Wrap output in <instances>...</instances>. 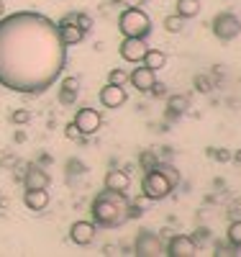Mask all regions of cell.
I'll list each match as a JSON object with an SVG mask.
<instances>
[{
  "mask_svg": "<svg viewBox=\"0 0 241 257\" xmlns=\"http://www.w3.org/2000/svg\"><path fill=\"white\" fill-rule=\"evenodd\" d=\"M24 203H26V208L29 211H44L49 206V193H47V188H31V190H26L24 193Z\"/></svg>",
  "mask_w": 241,
  "mask_h": 257,
  "instance_id": "4fadbf2b",
  "label": "cell"
},
{
  "mask_svg": "<svg viewBox=\"0 0 241 257\" xmlns=\"http://www.w3.org/2000/svg\"><path fill=\"white\" fill-rule=\"evenodd\" d=\"M141 64H146V67L154 70V72H157V70H164V67H167V54H164L162 49H146Z\"/></svg>",
  "mask_w": 241,
  "mask_h": 257,
  "instance_id": "e0dca14e",
  "label": "cell"
},
{
  "mask_svg": "<svg viewBox=\"0 0 241 257\" xmlns=\"http://www.w3.org/2000/svg\"><path fill=\"white\" fill-rule=\"evenodd\" d=\"M208 155L213 160H218V162H231V157H233L228 149H215V147H208Z\"/></svg>",
  "mask_w": 241,
  "mask_h": 257,
  "instance_id": "4316f807",
  "label": "cell"
},
{
  "mask_svg": "<svg viewBox=\"0 0 241 257\" xmlns=\"http://www.w3.org/2000/svg\"><path fill=\"white\" fill-rule=\"evenodd\" d=\"M141 190H144V196H146L149 201H164L167 196H172L174 183L162 173L159 167H154V170H149V173L144 175V180H141Z\"/></svg>",
  "mask_w": 241,
  "mask_h": 257,
  "instance_id": "277c9868",
  "label": "cell"
},
{
  "mask_svg": "<svg viewBox=\"0 0 241 257\" xmlns=\"http://www.w3.org/2000/svg\"><path fill=\"white\" fill-rule=\"evenodd\" d=\"M75 18H77V13H67V16H62L57 24H75Z\"/></svg>",
  "mask_w": 241,
  "mask_h": 257,
  "instance_id": "1f68e13d",
  "label": "cell"
},
{
  "mask_svg": "<svg viewBox=\"0 0 241 257\" xmlns=\"http://www.w3.org/2000/svg\"><path fill=\"white\" fill-rule=\"evenodd\" d=\"M128 82L134 85L139 93H149L151 85L157 82V77H154V70H149L146 64H141V67H134V72L128 75Z\"/></svg>",
  "mask_w": 241,
  "mask_h": 257,
  "instance_id": "7c38bea8",
  "label": "cell"
},
{
  "mask_svg": "<svg viewBox=\"0 0 241 257\" xmlns=\"http://www.w3.org/2000/svg\"><path fill=\"white\" fill-rule=\"evenodd\" d=\"M100 103H103V108H111V111H116V108H121V105H126V100H128V93H126V88L123 85H113V82H108L105 88H100Z\"/></svg>",
  "mask_w": 241,
  "mask_h": 257,
  "instance_id": "ba28073f",
  "label": "cell"
},
{
  "mask_svg": "<svg viewBox=\"0 0 241 257\" xmlns=\"http://www.w3.org/2000/svg\"><path fill=\"white\" fill-rule=\"evenodd\" d=\"M67 47L49 16L18 11L0 18V88L39 95L62 77Z\"/></svg>",
  "mask_w": 241,
  "mask_h": 257,
  "instance_id": "6da1fadb",
  "label": "cell"
},
{
  "mask_svg": "<svg viewBox=\"0 0 241 257\" xmlns=\"http://www.w3.org/2000/svg\"><path fill=\"white\" fill-rule=\"evenodd\" d=\"M118 31L123 36H139L146 39L151 34V18L141 8H126L118 16Z\"/></svg>",
  "mask_w": 241,
  "mask_h": 257,
  "instance_id": "3957f363",
  "label": "cell"
},
{
  "mask_svg": "<svg viewBox=\"0 0 241 257\" xmlns=\"http://www.w3.org/2000/svg\"><path fill=\"white\" fill-rule=\"evenodd\" d=\"M195 237H200V239H205V237H208V229H198V234H195Z\"/></svg>",
  "mask_w": 241,
  "mask_h": 257,
  "instance_id": "e575fe53",
  "label": "cell"
},
{
  "mask_svg": "<svg viewBox=\"0 0 241 257\" xmlns=\"http://www.w3.org/2000/svg\"><path fill=\"white\" fill-rule=\"evenodd\" d=\"M144 216V208L139 203H128V219H141Z\"/></svg>",
  "mask_w": 241,
  "mask_h": 257,
  "instance_id": "f546056e",
  "label": "cell"
},
{
  "mask_svg": "<svg viewBox=\"0 0 241 257\" xmlns=\"http://www.w3.org/2000/svg\"><path fill=\"white\" fill-rule=\"evenodd\" d=\"M192 85H195V90L203 93V95H208V93L213 90V80H210L208 75H195V77H192Z\"/></svg>",
  "mask_w": 241,
  "mask_h": 257,
  "instance_id": "7402d4cb",
  "label": "cell"
},
{
  "mask_svg": "<svg viewBox=\"0 0 241 257\" xmlns=\"http://www.w3.org/2000/svg\"><path fill=\"white\" fill-rule=\"evenodd\" d=\"M75 24H77V26H80V29H82L85 34H87V31L93 29V18L87 16V13H77V18H75Z\"/></svg>",
  "mask_w": 241,
  "mask_h": 257,
  "instance_id": "83f0119b",
  "label": "cell"
},
{
  "mask_svg": "<svg viewBox=\"0 0 241 257\" xmlns=\"http://www.w3.org/2000/svg\"><path fill=\"white\" fill-rule=\"evenodd\" d=\"M146 49H149V47H146V41H144V39H139V36H123L121 47H118V54H121L123 62L139 64V62L144 59Z\"/></svg>",
  "mask_w": 241,
  "mask_h": 257,
  "instance_id": "52a82bcc",
  "label": "cell"
},
{
  "mask_svg": "<svg viewBox=\"0 0 241 257\" xmlns=\"http://www.w3.org/2000/svg\"><path fill=\"white\" fill-rule=\"evenodd\" d=\"M167 254H169V257H192V254H198V244H195L192 237L177 234V237H172V239H169V244H167Z\"/></svg>",
  "mask_w": 241,
  "mask_h": 257,
  "instance_id": "30bf717a",
  "label": "cell"
},
{
  "mask_svg": "<svg viewBox=\"0 0 241 257\" xmlns=\"http://www.w3.org/2000/svg\"><path fill=\"white\" fill-rule=\"evenodd\" d=\"M162 26H164V31H169V34H180V31L185 29V18H180L177 13L167 16V18L162 21Z\"/></svg>",
  "mask_w": 241,
  "mask_h": 257,
  "instance_id": "ffe728a7",
  "label": "cell"
},
{
  "mask_svg": "<svg viewBox=\"0 0 241 257\" xmlns=\"http://www.w3.org/2000/svg\"><path fill=\"white\" fill-rule=\"evenodd\" d=\"M80 90H72V88H59V103L62 105H75Z\"/></svg>",
  "mask_w": 241,
  "mask_h": 257,
  "instance_id": "d4e9b609",
  "label": "cell"
},
{
  "mask_svg": "<svg viewBox=\"0 0 241 257\" xmlns=\"http://www.w3.org/2000/svg\"><path fill=\"white\" fill-rule=\"evenodd\" d=\"M29 121H31V111L29 108H16L11 113V123H16V126H26Z\"/></svg>",
  "mask_w": 241,
  "mask_h": 257,
  "instance_id": "cb8c5ba5",
  "label": "cell"
},
{
  "mask_svg": "<svg viewBox=\"0 0 241 257\" xmlns=\"http://www.w3.org/2000/svg\"><path fill=\"white\" fill-rule=\"evenodd\" d=\"M116 252H118V249H116L113 244H105V247H103V254H116Z\"/></svg>",
  "mask_w": 241,
  "mask_h": 257,
  "instance_id": "836d02e7",
  "label": "cell"
},
{
  "mask_svg": "<svg viewBox=\"0 0 241 257\" xmlns=\"http://www.w3.org/2000/svg\"><path fill=\"white\" fill-rule=\"evenodd\" d=\"M24 185H26V190H31V188H49L47 170L39 167V165H31L26 170V175H24Z\"/></svg>",
  "mask_w": 241,
  "mask_h": 257,
  "instance_id": "5bb4252c",
  "label": "cell"
},
{
  "mask_svg": "<svg viewBox=\"0 0 241 257\" xmlns=\"http://www.w3.org/2000/svg\"><path fill=\"white\" fill-rule=\"evenodd\" d=\"M70 239H72L77 247L93 244V239H95V224H93V221H75V224L70 226Z\"/></svg>",
  "mask_w": 241,
  "mask_h": 257,
  "instance_id": "8fae6325",
  "label": "cell"
},
{
  "mask_svg": "<svg viewBox=\"0 0 241 257\" xmlns=\"http://www.w3.org/2000/svg\"><path fill=\"white\" fill-rule=\"evenodd\" d=\"M213 34L221 41H233L241 34V21L233 13H218L213 18Z\"/></svg>",
  "mask_w": 241,
  "mask_h": 257,
  "instance_id": "5b68a950",
  "label": "cell"
},
{
  "mask_svg": "<svg viewBox=\"0 0 241 257\" xmlns=\"http://www.w3.org/2000/svg\"><path fill=\"white\" fill-rule=\"evenodd\" d=\"M149 93L154 95V98H164V95H167V85H164V82H154Z\"/></svg>",
  "mask_w": 241,
  "mask_h": 257,
  "instance_id": "f1b7e54d",
  "label": "cell"
},
{
  "mask_svg": "<svg viewBox=\"0 0 241 257\" xmlns=\"http://www.w3.org/2000/svg\"><path fill=\"white\" fill-rule=\"evenodd\" d=\"M134 252L139 257H157V254H162V242H159L157 234H151V231L144 229L136 237V242H134Z\"/></svg>",
  "mask_w": 241,
  "mask_h": 257,
  "instance_id": "9c48e42d",
  "label": "cell"
},
{
  "mask_svg": "<svg viewBox=\"0 0 241 257\" xmlns=\"http://www.w3.org/2000/svg\"><path fill=\"white\" fill-rule=\"evenodd\" d=\"M75 126H77V132L82 137H93L100 132V126H103V116L95 111V108H80L75 113Z\"/></svg>",
  "mask_w": 241,
  "mask_h": 257,
  "instance_id": "8992f818",
  "label": "cell"
},
{
  "mask_svg": "<svg viewBox=\"0 0 241 257\" xmlns=\"http://www.w3.org/2000/svg\"><path fill=\"white\" fill-rule=\"evenodd\" d=\"M90 213L98 226H121L123 221H128V201H126V193L118 190H100L98 196L93 198Z\"/></svg>",
  "mask_w": 241,
  "mask_h": 257,
  "instance_id": "7a4b0ae2",
  "label": "cell"
},
{
  "mask_svg": "<svg viewBox=\"0 0 241 257\" xmlns=\"http://www.w3.org/2000/svg\"><path fill=\"white\" fill-rule=\"evenodd\" d=\"M121 3H126L128 8H139V6H144L146 0H121Z\"/></svg>",
  "mask_w": 241,
  "mask_h": 257,
  "instance_id": "d6a6232c",
  "label": "cell"
},
{
  "mask_svg": "<svg viewBox=\"0 0 241 257\" xmlns=\"http://www.w3.org/2000/svg\"><path fill=\"white\" fill-rule=\"evenodd\" d=\"M3 16H6V3L0 0V18H3Z\"/></svg>",
  "mask_w": 241,
  "mask_h": 257,
  "instance_id": "d590c367",
  "label": "cell"
},
{
  "mask_svg": "<svg viewBox=\"0 0 241 257\" xmlns=\"http://www.w3.org/2000/svg\"><path fill=\"white\" fill-rule=\"evenodd\" d=\"M59 26V36H62V41H64V47H75V44H80V41L85 39V31L77 26V24H57Z\"/></svg>",
  "mask_w": 241,
  "mask_h": 257,
  "instance_id": "2e32d148",
  "label": "cell"
},
{
  "mask_svg": "<svg viewBox=\"0 0 241 257\" xmlns=\"http://www.w3.org/2000/svg\"><path fill=\"white\" fill-rule=\"evenodd\" d=\"M200 0H177V3H174V11H177V16L180 18H195V16H198L200 13Z\"/></svg>",
  "mask_w": 241,
  "mask_h": 257,
  "instance_id": "ac0fdd59",
  "label": "cell"
},
{
  "mask_svg": "<svg viewBox=\"0 0 241 257\" xmlns=\"http://www.w3.org/2000/svg\"><path fill=\"white\" fill-rule=\"evenodd\" d=\"M228 242H231V247L241 249V221H231L228 224Z\"/></svg>",
  "mask_w": 241,
  "mask_h": 257,
  "instance_id": "603a6c76",
  "label": "cell"
},
{
  "mask_svg": "<svg viewBox=\"0 0 241 257\" xmlns=\"http://www.w3.org/2000/svg\"><path fill=\"white\" fill-rule=\"evenodd\" d=\"M131 185V178L126 170H108L105 173V188L108 190H118V193H126Z\"/></svg>",
  "mask_w": 241,
  "mask_h": 257,
  "instance_id": "9a60e30c",
  "label": "cell"
},
{
  "mask_svg": "<svg viewBox=\"0 0 241 257\" xmlns=\"http://www.w3.org/2000/svg\"><path fill=\"white\" fill-rule=\"evenodd\" d=\"M64 134H67V139H85L80 132H77V126H75V121L72 123H67V132H64Z\"/></svg>",
  "mask_w": 241,
  "mask_h": 257,
  "instance_id": "4dcf8cb0",
  "label": "cell"
},
{
  "mask_svg": "<svg viewBox=\"0 0 241 257\" xmlns=\"http://www.w3.org/2000/svg\"><path fill=\"white\" fill-rule=\"evenodd\" d=\"M231 160H236V162H241V149H238V152H236V155H233Z\"/></svg>",
  "mask_w": 241,
  "mask_h": 257,
  "instance_id": "8d00e7d4",
  "label": "cell"
},
{
  "mask_svg": "<svg viewBox=\"0 0 241 257\" xmlns=\"http://www.w3.org/2000/svg\"><path fill=\"white\" fill-rule=\"evenodd\" d=\"M108 82H113V85H126V82H128V72H123L121 67H116V70L108 72Z\"/></svg>",
  "mask_w": 241,
  "mask_h": 257,
  "instance_id": "484cf974",
  "label": "cell"
},
{
  "mask_svg": "<svg viewBox=\"0 0 241 257\" xmlns=\"http://www.w3.org/2000/svg\"><path fill=\"white\" fill-rule=\"evenodd\" d=\"M167 108H169V116H182L190 108V98L187 95H167Z\"/></svg>",
  "mask_w": 241,
  "mask_h": 257,
  "instance_id": "d6986e66",
  "label": "cell"
},
{
  "mask_svg": "<svg viewBox=\"0 0 241 257\" xmlns=\"http://www.w3.org/2000/svg\"><path fill=\"white\" fill-rule=\"evenodd\" d=\"M139 165H141V170H144V173H149V170H154V167L159 165V160H157V152H151V149H144V152L139 155Z\"/></svg>",
  "mask_w": 241,
  "mask_h": 257,
  "instance_id": "44dd1931",
  "label": "cell"
}]
</instances>
